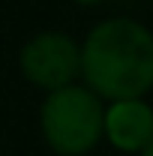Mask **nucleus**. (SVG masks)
Segmentation results:
<instances>
[{
	"label": "nucleus",
	"instance_id": "5",
	"mask_svg": "<svg viewBox=\"0 0 153 156\" xmlns=\"http://www.w3.org/2000/svg\"><path fill=\"white\" fill-rule=\"evenodd\" d=\"M78 6H99V3H102V0H75Z\"/></svg>",
	"mask_w": 153,
	"mask_h": 156
},
{
	"label": "nucleus",
	"instance_id": "4",
	"mask_svg": "<svg viewBox=\"0 0 153 156\" xmlns=\"http://www.w3.org/2000/svg\"><path fill=\"white\" fill-rule=\"evenodd\" d=\"M102 135L123 153H141L153 141V108L138 99H114L102 117Z\"/></svg>",
	"mask_w": 153,
	"mask_h": 156
},
{
	"label": "nucleus",
	"instance_id": "6",
	"mask_svg": "<svg viewBox=\"0 0 153 156\" xmlns=\"http://www.w3.org/2000/svg\"><path fill=\"white\" fill-rule=\"evenodd\" d=\"M141 156H153V141L147 144V147H144V150H141Z\"/></svg>",
	"mask_w": 153,
	"mask_h": 156
},
{
	"label": "nucleus",
	"instance_id": "1",
	"mask_svg": "<svg viewBox=\"0 0 153 156\" xmlns=\"http://www.w3.org/2000/svg\"><path fill=\"white\" fill-rule=\"evenodd\" d=\"M81 75L102 99H138L153 87V33L132 18L96 24L81 45Z\"/></svg>",
	"mask_w": 153,
	"mask_h": 156
},
{
	"label": "nucleus",
	"instance_id": "2",
	"mask_svg": "<svg viewBox=\"0 0 153 156\" xmlns=\"http://www.w3.org/2000/svg\"><path fill=\"white\" fill-rule=\"evenodd\" d=\"M105 108L90 87L66 84L51 90L42 105V132L45 141L60 156H81L93 150L102 138Z\"/></svg>",
	"mask_w": 153,
	"mask_h": 156
},
{
	"label": "nucleus",
	"instance_id": "3",
	"mask_svg": "<svg viewBox=\"0 0 153 156\" xmlns=\"http://www.w3.org/2000/svg\"><path fill=\"white\" fill-rule=\"evenodd\" d=\"M21 69L33 84L57 90L81 72V48L66 33H39L21 51Z\"/></svg>",
	"mask_w": 153,
	"mask_h": 156
}]
</instances>
